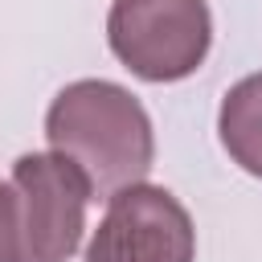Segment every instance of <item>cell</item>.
I'll return each instance as SVG.
<instances>
[{
    "label": "cell",
    "instance_id": "1",
    "mask_svg": "<svg viewBox=\"0 0 262 262\" xmlns=\"http://www.w3.org/2000/svg\"><path fill=\"white\" fill-rule=\"evenodd\" d=\"M45 139L86 176L90 201L143 184L156 164V131L143 102L106 78H78L57 90L45 111Z\"/></svg>",
    "mask_w": 262,
    "mask_h": 262
},
{
    "label": "cell",
    "instance_id": "2",
    "mask_svg": "<svg viewBox=\"0 0 262 262\" xmlns=\"http://www.w3.org/2000/svg\"><path fill=\"white\" fill-rule=\"evenodd\" d=\"M90 188L57 151H25L0 188V262H70L82 246Z\"/></svg>",
    "mask_w": 262,
    "mask_h": 262
},
{
    "label": "cell",
    "instance_id": "3",
    "mask_svg": "<svg viewBox=\"0 0 262 262\" xmlns=\"http://www.w3.org/2000/svg\"><path fill=\"white\" fill-rule=\"evenodd\" d=\"M111 53L143 82H180L196 74L213 45L205 0H115L106 12Z\"/></svg>",
    "mask_w": 262,
    "mask_h": 262
},
{
    "label": "cell",
    "instance_id": "4",
    "mask_svg": "<svg viewBox=\"0 0 262 262\" xmlns=\"http://www.w3.org/2000/svg\"><path fill=\"white\" fill-rule=\"evenodd\" d=\"M196 229L188 209L160 184H131L106 196L86 262H192Z\"/></svg>",
    "mask_w": 262,
    "mask_h": 262
},
{
    "label": "cell",
    "instance_id": "5",
    "mask_svg": "<svg viewBox=\"0 0 262 262\" xmlns=\"http://www.w3.org/2000/svg\"><path fill=\"white\" fill-rule=\"evenodd\" d=\"M217 135L229 160L262 180V74H246L225 90L217 111Z\"/></svg>",
    "mask_w": 262,
    "mask_h": 262
},
{
    "label": "cell",
    "instance_id": "6",
    "mask_svg": "<svg viewBox=\"0 0 262 262\" xmlns=\"http://www.w3.org/2000/svg\"><path fill=\"white\" fill-rule=\"evenodd\" d=\"M0 188H4V180H0Z\"/></svg>",
    "mask_w": 262,
    "mask_h": 262
}]
</instances>
